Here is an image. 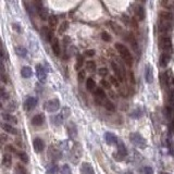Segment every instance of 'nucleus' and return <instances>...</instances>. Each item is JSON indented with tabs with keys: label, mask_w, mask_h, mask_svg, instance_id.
Returning a JSON list of instances; mask_svg holds the SVG:
<instances>
[{
	"label": "nucleus",
	"mask_w": 174,
	"mask_h": 174,
	"mask_svg": "<svg viewBox=\"0 0 174 174\" xmlns=\"http://www.w3.org/2000/svg\"><path fill=\"white\" fill-rule=\"evenodd\" d=\"M124 174H133V173H132L131 171H126V172H125Z\"/></svg>",
	"instance_id": "nucleus-57"
},
{
	"label": "nucleus",
	"mask_w": 174,
	"mask_h": 174,
	"mask_svg": "<svg viewBox=\"0 0 174 174\" xmlns=\"http://www.w3.org/2000/svg\"><path fill=\"white\" fill-rule=\"evenodd\" d=\"M86 69H87V71H89V72L96 71V63H95L94 61H87Z\"/></svg>",
	"instance_id": "nucleus-39"
},
{
	"label": "nucleus",
	"mask_w": 174,
	"mask_h": 174,
	"mask_svg": "<svg viewBox=\"0 0 174 174\" xmlns=\"http://www.w3.org/2000/svg\"><path fill=\"white\" fill-rule=\"evenodd\" d=\"M84 54L86 57H94L95 56V50H92V49L86 50V51L84 52Z\"/></svg>",
	"instance_id": "nucleus-53"
},
{
	"label": "nucleus",
	"mask_w": 174,
	"mask_h": 174,
	"mask_svg": "<svg viewBox=\"0 0 174 174\" xmlns=\"http://www.w3.org/2000/svg\"><path fill=\"white\" fill-rule=\"evenodd\" d=\"M36 75L41 83L46 82V80H47V71L41 64L36 65Z\"/></svg>",
	"instance_id": "nucleus-8"
},
{
	"label": "nucleus",
	"mask_w": 174,
	"mask_h": 174,
	"mask_svg": "<svg viewBox=\"0 0 174 174\" xmlns=\"http://www.w3.org/2000/svg\"><path fill=\"white\" fill-rule=\"evenodd\" d=\"M111 67H112V69H113V71H114V73H115L118 80L120 81V82H123V81H124V78H125L124 70H121L120 68L118 67V64H116L115 62H111Z\"/></svg>",
	"instance_id": "nucleus-10"
},
{
	"label": "nucleus",
	"mask_w": 174,
	"mask_h": 174,
	"mask_svg": "<svg viewBox=\"0 0 174 174\" xmlns=\"http://www.w3.org/2000/svg\"><path fill=\"white\" fill-rule=\"evenodd\" d=\"M78 82H80V83H83L84 81H86V73H85L84 70H81V71H78Z\"/></svg>",
	"instance_id": "nucleus-40"
},
{
	"label": "nucleus",
	"mask_w": 174,
	"mask_h": 174,
	"mask_svg": "<svg viewBox=\"0 0 174 174\" xmlns=\"http://www.w3.org/2000/svg\"><path fill=\"white\" fill-rule=\"evenodd\" d=\"M83 64H84V57H83L82 54H78V56H76V64H75V69H76V70L81 69V68L83 67Z\"/></svg>",
	"instance_id": "nucleus-35"
},
{
	"label": "nucleus",
	"mask_w": 174,
	"mask_h": 174,
	"mask_svg": "<svg viewBox=\"0 0 174 174\" xmlns=\"http://www.w3.org/2000/svg\"><path fill=\"white\" fill-rule=\"evenodd\" d=\"M110 25V28H111L112 31H113L114 33H115L116 35H121L123 33L122 28H121V26H119L116 23H114V22H109L108 23Z\"/></svg>",
	"instance_id": "nucleus-30"
},
{
	"label": "nucleus",
	"mask_w": 174,
	"mask_h": 174,
	"mask_svg": "<svg viewBox=\"0 0 174 174\" xmlns=\"http://www.w3.org/2000/svg\"><path fill=\"white\" fill-rule=\"evenodd\" d=\"M160 174H170V173H168V172H161Z\"/></svg>",
	"instance_id": "nucleus-58"
},
{
	"label": "nucleus",
	"mask_w": 174,
	"mask_h": 174,
	"mask_svg": "<svg viewBox=\"0 0 174 174\" xmlns=\"http://www.w3.org/2000/svg\"><path fill=\"white\" fill-rule=\"evenodd\" d=\"M13 28H14L15 31H17V32H21V30H20V26L17 25V24H13Z\"/></svg>",
	"instance_id": "nucleus-55"
},
{
	"label": "nucleus",
	"mask_w": 174,
	"mask_h": 174,
	"mask_svg": "<svg viewBox=\"0 0 174 174\" xmlns=\"http://www.w3.org/2000/svg\"><path fill=\"white\" fill-rule=\"evenodd\" d=\"M101 38H102V40H105V41H110V40H111V36H110V35L108 34L107 32L101 33Z\"/></svg>",
	"instance_id": "nucleus-46"
},
{
	"label": "nucleus",
	"mask_w": 174,
	"mask_h": 174,
	"mask_svg": "<svg viewBox=\"0 0 174 174\" xmlns=\"http://www.w3.org/2000/svg\"><path fill=\"white\" fill-rule=\"evenodd\" d=\"M44 122H45V116L41 113L36 114L32 118V124L34 126H40V125L44 124Z\"/></svg>",
	"instance_id": "nucleus-19"
},
{
	"label": "nucleus",
	"mask_w": 174,
	"mask_h": 174,
	"mask_svg": "<svg viewBox=\"0 0 174 174\" xmlns=\"http://www.w3.org/2000/svg\"><path fill=\"white\" fill-rule=\"evenodd\" d=\"M171 30H172V24L161 23V22H159V24H158V32H159V34L168 35V33L171 32Z\"/></svg>",
	"instance_id": "nucleus-11"
},
{
	"label": "nucleus",
	"mask_w": 174,
	"mask_h": 174,
	"mask_svg": "<svg viewBox=\"0 0 174 174\" xmlns=\"http://www.w3.org/2000/svg\"><path fill=\"white\" fill-rule=\"evenodd\" d=\"M15 153H16V156L22 162H24V163H27L28 162V156L26 155V153H24V151H16Z\"/></svg>",
	"instance_id": "nucleus-33"
},
{
	"label": "nucleus",
	"mask_w": 174,
	"mask_h": 174,
	"mask_svg": "<svg viewBox=\"0 0 174 174\" xmlns=\"http://www.w3.org/2000/svg\"><path fill=\"white\" fill-rule=\"evenodd\" d=\"M48 24H49V26L51 28H54L57 26V24H58V17L56 15H50L48 17Z\"/></svg>",
	"instance_id": "nucleus-32"
},
{
	"label": "nucleus",
	"mask_w": 174,
	"mask_h": 174,
	"mask_svg": "<svg viewBox=\"0 0 174 174\" xmlns=\"http://www.w3.org/2000/svg\"><path fill=\"white\" fill-rule=\"evenodd\" d=\"M105 139L109 145H113V144L116 145L119 142L118 137H116L113 133H110V132H106L105 133Z\"/></svg>",
	"instance_id": "nucleus-18"
},
{
	"label": "nucleus",
	"mask_w": 174,
	"mask_h": 174,
	"mask_svg": "<svg viewBox=\"0 0 174 174\" xmlns=\"http://www.w3.org/2000/svg\"><path fill=\"white\" fill-rule=\"evenodd\" d=\"M58 170H59V168H58V166H57L56 163H51L47 168V172L49 174H57Z\"/></svg>",
	"instance_id": "nucleus-37"
},
{
	"label": "nucleus",
	"mask_w": 174,
	"mask_h": 174,
	"mask_svg": "<svg viewBox=\"0 0 174 174\" xmlns=\"http://www.w3.org/2000/svg\"><path fill=\"white\" fill-rule=\"evenodd\" d=\"M7 109H8L9 112L14 111V110H15V103H14V102H10V103L8 105V107H7Z\"/></svg>",
	"instance_id": "nucleus-52"
},
{
	"label": "nucleus",
	"mask_w": 174,
	"mask_h": 174,
	"mask_svg": "<svg viewBox=\"0 0 174 174\" xmlns=\"http://www.w3.org/2000/svg\"><path fill=\"white\" fill-rule=\"evenodd\" d=\"M116 146H118V155H119V157H120V159H123V158L126 157L127 156V149H126V146H125L124 143L119 140L118 144H116Z\"/></svg>",
	"instance_id": "nucleus-14"
},
{
	"label": "nucleus",
	"mask_w": 174,
	"mask_h": 174,
	"mask_svg": "<svg viewBox=\"0 0 174 174\" xmlns=\"http://www.w3.org/2000/svg\"><path fill=\"white\" fill-rule=\"evenodd\" d=\"M40 34H41V37H43V38H45L46 41H49V43H51L52 39H54V38H52L51 30H50L49 27H47V26H44V27L41 28Z\"/></svg>",
	"instance_id": "nucleus-12"
},
{
	"label": "nucleus",
	"mask_w": 174,
	"mask_h": 174,
	"mask_svg": "<svg viewBox=\"0 0 174 174\" xmlns=\"http://www.w3.org/2000/svg\"><path fill=\"white\" fill-rule=\"evenodd\" d=\"M159 22L161 23H169L172 24L173 22V14L169 11H160L159 12Z\"/></svg>",
	"instance_id": "nucleus-5"
},
{
	"label": "nucleus",
	"mask_w": 174,
	"mask_h": 174,
	"mask_svg": "<svg viewBox=\"0 0 174 174\" xmlns=\"http://www.w3.org/2000/svg\"><path fill=\"white\" fill-rule=\"evenodd\" d=\"M15 171H16V174H27V171L24 168L22 164H16L15 167Z\"/></svg>",
	"instance_id": "nucleus-41"
},
{
	"label": "nucleus",
	"mask_w": 174,
	"mask_h": 174,
	"mask_svg": "<svg viewBox=\"0 0 174 174\" xmlns=\"http://www.w3.org/2000/svg\"><path fill=\"white\" fill-rule=\"evenodd\" d=\"M60 114L63 116V119H67L71 115V110H70V108H68V107H63L62 109H61Z\"/></svg>",
	"instance_id": "nucleus-38"
},
{
	"label": "nucleus",
	"mask_w": 174,
	"mask_h": 174,
	"mask_svg": "<svg viewBox=\"0 0 174 174\" xmlns=\"http://www.w3.org/2000/svg\"><path fill=\"white\" fill-rule=\"evenodd\" d=\"M48 156L51 160H59L61 158V151L50 146L49 150H48Z\"/></svg>",
	"instance_id": "nucleus-17"
},
{
	"label": "nucleus",
	"mask_w": 174,
	"mask_h": 174,
	"mask_svg": "<svg viewBox=\"0 0 174 174\" xmlns=\"http://www.w3.org/2000/svg\"><path fill=\"white\" fill-rule=\"evenodd\" d=\"M159 48L163 52L170 54L172 50V41L169 35H160L159 37Z\"/></svg>",
	"instance_id": "nucleus-2"
},
{
	"label": "nucleus",
	"mask_w": 174,
	"mask_h": 174,
	"mask_svg": "<svg viewBox=\"0 0 174 174\" xmlns=\"http://www.w3.org/2000/svg\"><path fill=\"white\" fill-rule=\"evenodd\" d=\"M109 82H110V84H112L113 86L118 87L119 86V82H120V81H118V78H116L115 76H110Z\"/></svg>",
	"instance_id": "nucleus-44"
},
{
	"label": "nucleus",
	"mask_w": 174,
	"mask_h": 174,
	"mask_svg": "<svg viewBox=\"0 0 174 174\" xmlns=\"http://www.w3.org/2000/svg\"><path fill=\"white\" fill-rule=\"evenodd\" d=\"M60 173H61V174H72L71 169H70V167L68 166V164H64V166H63L62 168H61Z\"/></svg>",
	"instance_id": "nucleus-43"
},
{
	"label": "nucleus",
	"mask_w": 174,
	"mask_h": 174,
	"mask_svg": "<svg viewBox=\"0 0 174 174\" xmlns=\"http://www.w3.org/2000/svg\"><path fill=\"white\" fill-rule=\"evenodd\" d=\"M6 150L9 153H16V150H15V148L12 146V145H7L6 146Z\"/></svg>",
	"instance_id": "nucleus-50"
},
{
	"label": "nucleus",
	"mask_w": 174,
	"mask_h": 174,
	"mask_svg": "<svg viewBox=\"0 0 174 174\" xmlns=\"http://www.w3.org/2000/svg\"><path fill=\"white\" fill-rule=\"evenodd\" d=\"M34 4H35V8H36V11L38 12L39 16H40V19L45 20L46 16H47V12H46L43 7V0H34Z\"/></svg>",
	"instance_id": "nucleus-9"
},
{
	"label": "nucleus",
	"mask_w": 174,
	"mask_h": 174,
	"mask_svg": "<svg viewBox=\"0 0 174 174\" xmlns=\"http://www.w3.org/2000/svg\"><path fill=\"white\" fill-rule=\"evenodd\" d=\"M100 85H101L102 87H105L106 89H109V88H110V82H108V81L101 80V81H100Z\"/></svg>",
	"instance_id": "nucleus-48"
},
{
	"label": "nucleus",
	"mask_w": 174,
	"mask_h": 174,
	"mask_svg": "<svg viewBox=\"0 0 174 174\" xmlns=\"http://www.w3.org/2000/svg\"><path fill=\"white\" fill-rule=\"evenodd\" d=\"M2 119L4 120V122L9 123V124H16L17 123V119L10 113H2Z\"/></svg>",
	"instance_id": "nucleus-24"
},
{
	"label": "nucleus",
	"mask_w": 174,
	"mask_h": 174,
	"mask_svg": "<svg viewBox=\"0 0 174 174\" xmlns=\"http://www.w3.org/2000/svg\"><path fill=\"white\" fill-rule=\"evenodd\" d=\"M63 121H64V119H63V116L61 115L60 113L56 114V115H54V116H51V122L54 123L56 126H59V125H61L63 123Z\"/></svg>",
	"instance_id": "nucleus-28"
},
{
	"label": "nucleus",
	"mask_w": 174,
	"mask_h": 174,
	"mask_svg": "<svg viewBox=\"0 0 174 174\" xmlns=\"http://www.w3.org/2000/svg\"><path fill=\"white\" fill-rule=\"evenodd\" d=\"M142 114H143V111L139 109V108H137L135 111L132 112L131 116H132V118H134V119H138V118H140V116H142Z\"/></svg>",
	"instance_id": "nucleus-42"
},
{
	"label": "nucleus",
	"mask_w": 174,
	"mask_h": 174,
	"mask_svg": "<svg viewBox=\"0 0 174 174\" xmlns=\"http://www.w3.org/2000/svg\"><path fill=\"white\" fill-rule=\"evenodd\" d=\"M21 75L24 78H30L33 75V70L30 67H23L21 70Z\"/></svg>",
	"instance_id": "nucleus-27"
},
{
	"label": "nucleus",
	"mask_w": 174,
	"mask_h": 174,
	"mask_svg": "<svg viewBox=\"0 0 174 174\" xmlns=\"http://www.w3.org/2000/svg\"><path fill=\"white\" fill-rule=\"evenodd\" d=\"M115 49L118 50V52L121 54V57H122V59L125 61V63L131 67V65L133 64V57H132L131 52H129V50L127 49L126 46L122 45V44H120V43H116Z\"/></svg>",
	"instance_id": "nucleus-1"
},
{
	"label": "nucleus",
	"mask_w": 174,
	"mask_h": 174,
	"mask_svg": "<svg viewBox=\"0 0 174 174\" xmlns=\"http://www.w3.org/2000/svg\"><path fill=\"white\" fill-rule=\"evenodd\" d=\"M1 127H2V129H3L6 133H9V134H11V135H16L19 132H17V129H15L14 126H12L11 124H9V123H2L1 124Z\"/></svg>",
	"instance_id": "nucleus-20"
},
{
	"label": "nucleus",
	"mask_w": 174,
	"mask_h": 174,
	"mask_svg": "<svg viewBox=\"0 0 174 174\" xmlns=\"http://www.w3.org/2000/svg\"><path fill=\"white\" fill-rule=\"evenodd\" d=\"M129 140H131L137 148L144 149V148H146V146H147L146 139H145L139 133H131L129 134Z\"/></svg>",
	"instance_id": "nucleus-3"
},
{
	"label": "nucleus",
	"mask_w": 174,
	"mask_h": 174,
	"mask_svg": "<svg viewBox=\"0 0 174 174\" xmlns=\"http://www.w3.org/2000/svg\"><path fill=\"white\" fill-rule=\"evenodd\" d=\"M169 1H170V0H161V6L164 7V8H168V7H169Z\"/></svg>",
	"instance_id": "nucleus-54"
},
{
	"label": "nucleus",
	"mask_w": 174,
	"mask_h": 174,
	"mask_svg": "<svg viewBox=\"0 0 174 174\" xmlns=\"http://www.w3.org/2000/svg\"><path fill=\"white\" fill-rule=\"evenodd\" d=\"M67 132H68V135L71 139H76L78 137V127H76L75 123L74 122H69L67 125Z\"/></svg>",
	"instance_id": "nucleus-7"
},
{
	"label": "nucleus",
	"mask_w": 174,
	"mask_h": 174,
	"mask_svg": "<svg viewBox=\"0 0 174 174\" xmlns=\"http://www.w3.org/2000/svg\"><path fill=\"white\" fill-rule=\"evenodd\" d=\"M86 88L89 92H94V90L96 89V83H95V81L92 80V78L86 80Z\"/></svg>",
	"instance_id": "nucleus-31"
},
{
	"label": "nucleus",
	"mask_w": 174,
	"mask_h": 174,
	"mask_svg": "<svg viewBox=\"0 0 174 174\" xmlns=\"http://www.w3.org/2000/svg\"><path fill=\"white\" fill-rule=\"evenodd\" d=\"M67 30H68V22H63L60 27H59V34H63Z\"/></svg>",
	"instance_id": "nucleus-45"
},
{
	"label": "nucleus",
	"mask_w": 174,
	"mask_h": 174,
	"mask_svg": "<svg viewBox=\"0 0 174 174\" xmlns=\"http://www.w3.org/2000/svg\"><path fill=\"white\" fill-rule=\"evenodd\" d=\"M134 13H135V16L137 17L139 21H143V20L145 19V16H146V13H145L144 7L139 6V4L135 6V8H134Z\"/></svg>",
	"instance_id": "nucleus-16"
},
{
	"label": "nucleus",
	"mask_w": 174,
	"mask_h": 174,
	"mask_svg": "<svg viewBox=\"0 0 174 174\" xmlns=\"http://www.w3.org/2000/svg\"><path fill=\"white\" fill-rule=\"evenodd\" d=\"M103 106H105L106 109L109 110V111H115V106H114V103L111 102L110 100H108V99H106V100L103 101Z\"/></svg>",
	"instance_id": "nucleus-36"
},
{
	"label": "nucleus",
	"mask_w": 174,
	"mask_h": 174,
	"mask_svg": "<svg viewBox=\"0 0 174 174\" xmlns=\"http://www.w3.org/2000/svg\"><path fill=\"white\" fill-rule=\"evenodd\" d=\"M82 171L84 174H95L94 168L89 163H87V162H84L82 164Z\"/></svg>",
	"instance_id": "nucleus-29"
},
{
	"label": "nucleus",
	"mask_w": 174,
	"mask_h": 174,
	"mask_svg": "<svg viewBox=\"0 0 174 174\" xmlns=\"http://www.w3.org/2000/svg\"><path fill=\"white\" fill-rule=\"evenodd\" d=\"M145 80H146V82L148 84H151L153 82V68L149 64H147L145 67Z\"/></svg>",
	"instance_id": "nucleus-13"
},
{
	"label": "nucleus",
	"mask_w": 174,
	"mask_h": 174,
	"mask_svg": "<svg viewBox=\"0 0 174 174\" xmlns=\"http://www.w3.org/2000/svg\"><path fill=\"white\" fill-rule=\"evenodd\" d=\"M33 147H34L36 153H41L44 150V148H45V143H44V140L41 138L37 137L33 140Z\"/></svg>",
	"instance_id": "nucleus-15"
},
{
	"label": "nucleus",
	"mask_w": 174,
	"mask_h": 174,
	"mask_svg": "<svg viewBox=\"0 0 174 174\" xmlns=\"http://www.w3.org/2000/svg\"><path fill=\"white\" fill-rule=\"evenodd\" d=\"M71 155L73 159H78V158H81V156H82V148H81L80 145L78 144L74 145L71 150Z\"/></svg>",
	"instance_id": "nucleus-23"
},
{
	"label": "nucleus",
	"mask_w": 174,
	"mask_h": 174,
	"mask_svg": "<svg viewBox=\"0 0 174 174\" xmlns=\"http://www.w3.org/2000/svg\"><path fill=\"white\" fill-rule=\"evenodd\" d=\"M172 126H173V129H174V119H173V122H172Z\"/></svg>",
	"instance_id": "nucleus-59"
},
{
	"label": "nucleus",
	"mask_w": 174,
	"mask_h": 174,
	"mask_svg": "<svg viewBox=\"0 0 174 174\" xmlns=\"http://www.w3.org/2000/svg\"><path fill=\"white\" fill-rule=\"evenodd\" d=\"M125 39H126L127 41H129V44H131V46H132V48H133L135 51H137V40H136V38H135V36H134L133 34H126V36H125Z\"/></svg>",
	"instance_id": "nucleus-25"
},
{
	"label": "nucleus",
	"mask_w": 174,
	"mask_h": 174,
	"mask_svg": "<svg viewBox=\"0 0 174 174\" xmlns=\"http://www.w3.org/2000/svg\"><path fill=\"white\" fill-rule=\"evenodd\" d=\"M11 164H12V157H11L10 153H4L3 157H2V166L6 167V168H10Z\"/></svg>",
	"instance_id": "nucleus-26"
},
{
	"label": "nucleus",
	"mask_w": 174,
	"mask_h": 174,
	"mask_svg": "<svg viewBox=\"0 0 174 174\" xmlns=\"http://www.w3.org/2000/svg\"><path fill=\"white\" fill-rule=\"evenodd\" d=\"M144 174H153V170L151 167H144Z\"/></svg>",
	"instance_id": "nucleus-49"
},
{
	"label": "nucleus",
	"mask_w": 174,
	"mask_h": 174,
	"mask_svg": "<svg viewBox=\"0 0 174 174\" xmlns=\"http://www.w3.org/2000/svg\"><path fill=\"white\" fill-rule=\"evenodd\" d=\"M45 109L50 113L56 112L57 110L60 109V101L58 99H50L45 103Z\"/></svg>",
	"instance_id": "nucleus-4"
},
{
	"label": "nucleus",
	"mask_w": 174,
	"mask_h": 174,
	"mask_svg": "<svg viewBox=\"0 0 174 174\" xmlns=\"http://www.w3.org/2000/svg\"><path fill=\"white\" fill-rule=\"evenodd\" d=\"M108 73H109V71H108L107 68H101V69H99V74H100L101 76H107Z\"/></svg>",
	"instance_id": "nucleus-47"
},
{
	"label": "nucleus",
	"mask_w": 174,
	"mask_h": 174,
	"mask_svg": "<svg viewBox=\"0 0 174 174\" xmlns=\"http://www.w3.org/2000/svg\"><path fill=\"white\" fill-rule=\"evenodd\" d=\"M15 52H16L17 56L21 57V58H25V57L27 56V50L23 47H16L15 48Z\"/></svg>",
	"instance_id": "nucleus-34"
},
{
	"label": "nucleus",
	"mask_w": 174,
	"mask_h": 174,
	"mask_svg": "<svg viewBox=\"0 0 174 174\" xmlns=\"http://www.w3.org/2000/svg\"><path fill=\"white\" fill-rule=\"evenodd\" d=\"M1 139H2V143H4L7 140V136L4 135V134H2V135H1Z\"/></svg>",
	"instance_id": "nucleus-56"
},
{
	"label": "nucleus",
	"mask_w": 174,
	"mask_h": 174,
	"mask_svg": "<svg viewBox=\"0 0 174 174\" xmlns=\"http://www.w3.org/2000/svg\"><path fill=\"white\" fill-rule=\"evenodd\" d=\"M170 59H171L170 54H168V52H162L161 56H160V59H159L160 65H161L162 68H166L167 65L169 64V62H170Z\"/></svg>",
	"instance_id": "nucleus-21"
},
{
	"label": "nucleus",
	"mask_w": 174,
	"mask_h": 174,
	"mask_svg": "<svg viewBox=\"0 0 174 174\" xmlns=\"http://www.w3.org/2000/svg\"><path fill=\"white\" fill-rule=\"evenodd\" d=\"M1 98H2V101L6 100V99H8V98H9V95L6 92V90H4V88H3V87L1 88Z\"/></svg>",
	"instance_id": "nucleus-51"
},
{
	"label": "nucleus",
	"mask_w": 174,
	"mask_h": 174,
	"mask_svg": "<svg viewBox=\"0 0 174 174\" xmlns=\"http://www.w3.org/2000/svg\"><path fill=\"white\" fill-rule=\"evenodd\" d=\"M37 102H38V99L36 97H32V96H28L26 97L25 101H24V109L26 111H30V110L34 109L36 107Z\"/></svg>",
	"instance_id": "nucleus-6"
},
{
	"label": "nucleus",
	"mask_w": 174,
	"mask_h": 174,
	"mask_svg": "<svg viewBox=\"0 0 174 174\" xmlns=\"http://www.w3.org/2000/svg\"><path fill=\"white\" fill-rule=\"evenodd\" d=\"M51 49L54 51V54L56 56H60L61 52V48H60V41H59L58 38H54L51 41Z\"/></svg>",
	"instance_id": "nucleus-22"
}]
</instances>
